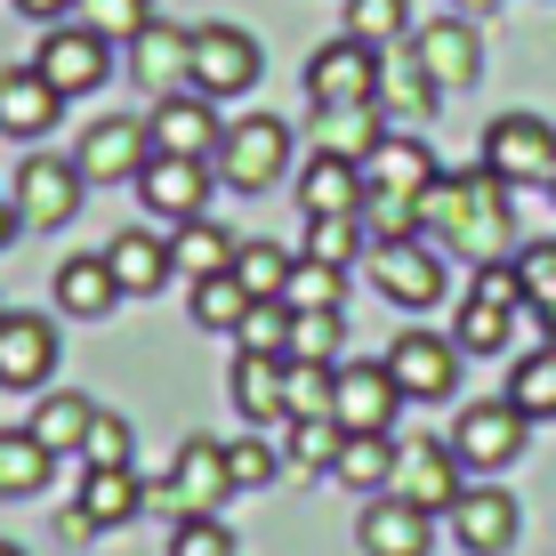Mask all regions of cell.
<instances>
[{
	"instance_id": "1",
	"label": "cell",
	"mask_w": 556,
	"mask_h": 556,
	"mask_svg": "<svg viewBox=\"0 0 556 556\" xmlns=\"http://www.w3.org/2000/svg\"><path fill=\"white\" fill-rule=\"evenodd\" d=\"M508 194L516 186H501L492 169H435V186L419 194V235H435L452 258L468 266H501L516 251V218H508Z\"/></svg>"
},
{
	"instance_id": "2",
	"label": "cell",
	"mask_w": 556,
	"mask_h": 556,
	"mask_svg": "<svg viewBox=\"0 0 556 556\" xmlns=\"http://www.w3.org/2000/svg\"><path fill=\"white\" fill-rule=\"evenodd\" d=\"M235 501V476H226V444H210V435H186L178 459H169L162 484H146V508H162L169 525L178 516H218Z\"/></svg>"
},
{
	"instance_id": "3",
	"label": "cell",
	"mask_w": 556,
	"mask_h": 556,
	"mask_svg": "<svg viewBox=\"0 0 556 556\" xmlns=\"http://www.w3.org/2000/svg\"><path fill=\"white\" fill-rule=\"evenodd\" d=\"M81 194H89V178H81L73 153H25V162H16V218L41 226V235L81 218Z\"/></svg>"
},
{
	"instance_id": "4",
	"label": "cell",
	"mask_w": 556,
	"mask_h": 556,
	"mask_svg": "<svg viewBox=\"0 0 556 556\" xmlns=\"http://www.w3.org/2000/svg\"><path fill=\"white\" fill-rule=\"evenodd\" d=\"M210 169H218L235 194H266V186L291 169V129H282L275 113H251V122H235L218 138V162H210Z\"/></svg>"
},
{
	"instance_id": "5",
	"label": "cell",
	"mask_w": 556,
	"mask_h": 556,
	"mask_svg": "<svg viewBox=\"0 0 556 556\" xmlns=\"http://www.w3.org/2000/svg\"><path fill=\"white\" fill-rule=\"evenodd\" d=\"M371 275H379V299H395L404 315H428V306H444V251H435L428 235L371 242Z\"/></svg>"
},
{
	"instance_id": "6",
	"label": "cell",
	"mask_w": 556,
	"mask_h": 556,
	"mask_svg": "<svg viewBox=\"0 0 556 556\" xmlns=\"http://www.w3.org/2000/svg\"><path fill=\"white\" fill-rule=\"evenodd\" d=\"M484 169L501 186H556V129L541 113H501L484 129Z\"/></svg>"
},
{
	"instance_id": "7",
	"label": "cell",
	"mask_w": 556,
	"mask_h": 556,
	"mask_svg": "<svg viewBox=\"0 0 556 556\" xmlns=\"http://www.w3.org/2000/svg\"><path fill=\"white\" fill-rule=\"evenodd\" d=\"M459 476L468 468H459V452L444 444V435H404V444H395V468H388V492L435 516V508H452L459 492H468Z\"/></svg>"
},
{
	"instance_id": "8",
	"label": "cell",
	"mask_w": 556,
	"mask_h": 556,
	"mask_svg": "<svg viewBox=\"0 0 556 556\" xmlns=\"http://www.w3.org/2000/svg\"><path fill=\"white\" fill-rule=\"evenodd\" d=\"M33 73L56 89V98H89V89H105V73H113V41H98L89 25H49V41L33 49Z\"/></svg>"
},
{
	"instance_id": "9",
	"label": "cell",
	"mask_w": 556,
	"mask_h": 556,
	"mask_svg": "<svg viewBox=\"0 0 556 556\" xmlns=\"http://www.w3.org/2000/svg\"><path fill=\"white\" fill-rule=\"evenodd\" d=\"M306 98L315 105H379V49L339 33L306 56Z\"/></svg>"
},
{
	"instance_id": "10",
	"label": "cell",
	"mask_w": 556,
	"mask_h": 556,
	"mask_svg": "<svg viewBox=\"0 0 556 556\" xmlns=\"http://www.w3.org/2000/svg\"><path fill=\"white\" fill-rule=\"evenodd\" d=\"M73 162H81V178L89 186H138V169L153 162V129L146 122H129V113H105V122H89L81 129V146H73Z\"/></svg>"
},
{
	"instance_id": "11",
	"label": "cell",
	"mask_w": 556,
	"mask_h": 556,
	"mask_svg": "<svg viewBox=\"0 0 556 556\" xmlns=\"http://www.w3.org/2000/svg\"><path fill=\"white\" fill-rule=\"evenodd\" d=\"M266 73V49L242 25H194V89L202 98H242Z\"/></svg>"
},
{
	"instance_id": "12",
	"label": "cell",
	"mask_w": 556,
	"mask_h": 556,
	"mask_svg": "<svg viewBox=\"0 0 556 556\" xmlns=\"http://www.w3.org/2000/svg\"><path fill=\"white\" fill-rule=\"evenodd\" d=\"M388 379L404 404H444V395L459 388V348L444 331H404L388 348Z\"/></svg>"
},
{
	"instance_id": "13",
	"label": "cell",
	"mask_w": 556,
	"mask_h": 556,
	"mask_svg": "<svg viewBox=\"0 0 556 556\" xmlns=\"http://www.w3.org/2000/svg\"><path fill=\"white\" fill-rule=\"evenodd\" d=\"M395 379H388V363H331V419L348 435H388L395 428Z\"/></svg>"
},
{
	"instance_id": "14",
	"label": "cell",
	"mask_w": 556,
	"mask_h": 556,
	"mask_svg": "<svg viewBox=\"0 0 556 556\" xmlns=\"http://www.w3.org/2000/svg\"><path fill=\"white\" fill-rule=\"evenodd\" d=\"M210 186H218V169L210 162H178V153H153V162L138 169V202L153 210V218H169V226L210 218Z\"/></svg>"
},
{
	"instance_id": "15",
	"label": "cell",
	"mask_w": 556,
	"mask_h": 556,
	"mask_svg": "<svg viewBox=\"0 0 556 556\" xmlns=\"http://www.w3.org/2000/svg\"><path fill=\"white\" fill-rule=\"evenodd\" d=\"M146 129H153V153H178V162H218V138H226L218 98H202V89H178V98H162Z\"/></svg>"
},
{
	"instance_id": "16",
	"label": "cell",
	"mask_w": 556,
	"mask_h": 556,
	"mask_svg": "<svg viewBox=\"0 0 556 556\" xmlns=\"http://www.w3.org/2000/svg\"><path fill=\"white\" fill-rule=\"evenodd\" d=\"M452 452H459V468H476V476H492V468H508L516 452H525V412L508 404H468L459 412V428H452Z\"/></svg>"
},
{
	"instance_id": "17",
	"label": "cell",
	"mask_w": 556,
	"mask_h": 556,
	"mask_svg": "<svg viewBox=\"0 0 556 556\" xmlns=\"http://www.w3.org/2000/svg\"><path fill=\"white\" fill-rule=\"evenodd\" d=\"M129 81H138L146 98H178V89H194V33L153 16L138 41H129Z\"/></svg>"
},
{
	"instance_id": "18",
	"label": "cell",
	"mask_w": 556,
	"mask_h": 556,
	"mask_svg": "<svg viewBox=\"0 0 556 556\" xmlns=\"http://www.w3.org/2000/svg\"><path fill=\"white\" fill-rule=\"evenodd\" d=\"M355 541H363V556H428L435 516L412 508V501H395V492H371L363 516H355Z\"/></svg>"
},
{
	"instance_id": "19",
	"label": "cell",
	"mask_w": 556,
	"mask_h": 556,
	"mask_svg": "<svg viewBox=\"0 0 556 556\" xmlns=\"http://www.w3.org/2000/svg\"><path fill=\"white\" fill-rule=\"evenodd\" d=\"M226 395L251 428H291V355H235Z\"/></svg>"
},
{
	"instance_id": "20",
	"label": "cell",
	"mask_w": 556,
	"mask_h": 556,
	"mask_svg": "<svg viewBox=\"0 0 556 556\" xmlns=\"http://www.w3.org/2000/svg\"><path fill=\"white\" fill-rule=\"evenodd\" d=\"M444 516H452V541L468 556H508L516 548V525H525L516 501H508V492H492V484H468Z\"/></svg>"
},
{
	"instance_id": "21",
	"label": "cell",
	"mask_w": 556,
	"mask_h": 556,
	"mask_svg": "<svg viewBox=\"0 0 556 556\" xmlns=\"http://www.w3.org/2000/svg\"><path fill=\"white\" fill-rule=\"evenodd\" d=\"M412 56H419V73L435 81V98H452V89H476V73H484V49H476L468 16H435V25L412 41Z\"/></svg>"
},
{
	"instance_id": "22",
	"label": "cell",
	"mask_w": 556,
	"mask_h": 556,
	"mask_svg": "<svg viewBox=\"0 0 556 556\" xmlns=\"http://www.w3.org/2000/svg\"><path fill=\"white\" fill-rule=\"evenodd\" d=\"M49 371H56V323L0 315V388H49Z\"/></svg>"
},
{
	"instance_id": "23",
	"label": "cell",
	"mask_w": 556,
	"mask_h": 556,
	"mask_svg": "<svg viewBox=\"0 0 556 556\" xmlns=\"http://www.w3.org/2000/svg\"><path fill=\"white\" fill-rule=\"evenodd\" d=\"M105 266H113V282H122V299H153L169 282V235L122 226V235L105 242Z\"/></svg>"
},
{
	"instance_id": "24",
	"label": "cell",
	"mask_w": 556,
	"mask_h": 556,
	"mask_svg": "<svg viewBox=\"0 0 556 556\" xmlns=\"http://www.w3.org/2000/svg\"><path fill=\"white\" fill-rule=\"evenodd\" d=\"M363 186H371V194H428L435 186V153L419 146V138H379L371 153H363Z\"/></svg>"
},
{
	"instance_id": "25",
	"label": "cell",
	"mask_w": 556,
	"mask_h": 556,
	"mask_svg": "<svg viewBox=\"0 0 556 556\" xmlns=\"http://www.w3.org/2000/svg\"><path fill=\"white\" fill-rule=\"evenodd\" d=\"M299 210L306 218H355L363 210V169L339 153H315V169H299Z\"/></svg>"
},
{
	"instance_id": "26",
	"label": "cell",
	"mask_w": 556,
	"mask_h": 556,
	"mask_svg": "<svg viewBox=\"0 0 556 556\" xmlns=\"http://www.w3.org/2000/svg\"><path fill=\"white\" fill-rule=\"evenodd\" d=\"M56 113H65V98H56V89H49L33 65L0 73V129H9V138H41Z\"/></svg>"
},
{
	"instance_id": "27",
	"label": "cell",
	"mask_w": 556,
	"mask_h": 556,
	"mask_svg": "<svg viewBox=\"0 0 556 556\" xmlns=\"http://www.w3.org/2000/svg\"><path fill=\"white\" fill-rule=\"evenodd\" d=\"M235 226H218V218H186L178 235H169V275H186V282H202V275H226L235 266Z\"/></svg>"
},
{
	"instance_id": "28",
	"label": "cell",
	"mask_w": 556,
	"mask_h": 556,
	"mask_svg": "<svg viewBox=\"0 0 556 556\" xmlns=\"http://www.w3.org/2000/svg\"><path fill=\"white\" fill-rule=\"evenodd\" d=\"M49 468H56V452L33 428H0V501H33V492H49Z\"/></svg>"
},
{
	"instance_id": "29",
	"label": "cell",
	"mask_w": 556,
	"mask_h": 556,
	"mask_svg": "<svg viewBox=\"0 0 556 556\" xmlns=\"http://www.w3.org/2000/svg\"><path fill=\"white\" fill-rule=\"evenodd\" d=\"M388 129H379V105H315V153H339V162L363 169V153H371Z\"/></svg>"
},
{
	"instance_id": "30",
	"label": "cell",
	"mask_w": 556,
	"mask_h": 556,
	"mask_svg": "<svg viewBox=\"0 0 556 556\" xmlns=\"http://www.w3.org/2000/svg\"><path fill=\"white\" fill-rule=\"evenodd\" d=\"M73 508H81L89 525H129V516L146 508V484H138V468H89Z\"/></svg>"
},
{
	"instance_id": "31",
	"label": "cell",
	"mask_w": 556,
	"mask_h": 556,
	"mask_svg": "<svg viewBox=\"0 0 556 556\" xmlns=\"http://www.w3.org/2000/svg\"><path fill=\"white\" fill-rule=\"evenodd\" d=\"M122 299V282H113V266H105V251L98 258H65L56 266V306H65V315H105V306Z\"/></svg>"
},
{
	"instance_id": "32",
	"label": "cell",
	"mask_w": 556,
	"mask_h": 556,
	"mask_svg": "<svg viewBox=\"0 0 556 556\" xmlns=\"http://www.w3.org/2000/svg\"><path fill=\"white\" fill-rule=\"evenodd\" d=\"M508 323H516L508 299L468 291V299H459V323H452V348H459V355H501V348H508Z\"/></svg>"
},
{
	"instance_id": "33",
	"label": "cell",
	"mask_w": 556,
	"mask_h": 556,
	"mask_svg": "<svg viewBox=\"0 0 556 556\" xmlns=\"http://www.w3.org/2000/svg\"><path fill=\"white\" fill-rule=\"evenodd\" d=\"M508 404L525 419H556V339L532 348L525 363H508Z\"/></svg>"
},
{
	"instance_id": "34",
	"label": "cell",
	"mask_w": 556,
	"mask_h": 556,
	"mask_svg": "<svg viewBox=\"0 0 556 556\" xmlns=\"http://www.w3.org/2000/svg\"><path fill=\"white\" fill-rule=\"evenodd\" d=\"M348 348V323H339V306H291V363H339Z\"/></svg>"
},
{
	"instance_id": "35",
	"label": "cell",
	"mask_w": 556,
	"mask_h": 556,
	"mask_svg": "<svg viewBox=\"0 0 556 556\" xmlns=\"http://www.w3.org/2000/svg\"><path fill=\"white\" fill-rule=\"evenodd\" d=\"M388 468H395V444H388V435H348L339 459H331V476H339L348 492H388Z\"/></svg>"
},
{
	"instance_id": "36",
	"label": "cell",
	"mask_w": 556,
	"mask_h": 556,
	"mask_svg": "<svg viewBox=\"0 0 556 556\" xmlns=\"http://www.w3.org/2000/svg\"><path fill=\"white\" fill-rule=\"evenodd\" d=\"M242 315H251V291L235 282V266L194 282V323H202V331H226V339H235V331H242Z\"/></svg>"
},
{
	"instance_id": "37",
	"label": "cell",
	"mask_w": 556,
	"mask_h": 556,
	"mask_svg": "<svg viewBox=\"0 0 556 556\" xmlns=\"http://www.w3.org/2000/svg\"><path fill=\"white\" fill-rule=\"evenodd\" d=\"M73 25H89L98 41H138V33L153 25V0H73Z\"/></svg>"
},
{
	"instance_id": "38",
	"label": "cell",
	"mask_w": 556,
	"mask_h": 556,
	"mask_svg": "<svg viewBox=\"0 0 556 556\" xmlns=\"http://www.w3.org/2000/svg\"><path fill=\"white\" fill-rule=\"evenodd\" d=\"M89 395H49L41 412H33V435H41L49 452H81V435H89Z\"/></svg>"
},
{
	"instance_id": "39",
	"label": "cell",
	"mask_w": 556,
	"mask_h": 556,
	"mask_svg": "<svg viewBox=\"0 0 556 556\" xmlns=\"http://www.w3.org/2000/svg\"><path fill=\"white\" fill-rule=\"evenodd\" d=\"M235 282L251 299H282V282H291V251H275V242H235Z\"/></svg>"
},
{
	"instance_id": "40",
	"label": "cell",
	"mask_w": 556,
	"mask_h": 556,
	"mask_svg": "<svg viewBox=\"0 0 556 556\" xmlns=\"http://www.w3.org/2000/svg\"><path fill=\"white\" fill-rule=\"evenodd\" d=\"M339 299H348V266L291 258V282H282V306H339Z\"/></svg>"
},
{
	"instance_id": "41",
	"label": "cell",
	"mask_w": 556,
	"mask_h": 556,
	"mask_svg": "<svg viewBox=\"0 0 556 556\" xmlns=\"http://www.w3.org/2000/svg\"><path fill=\"white\" fill-rule=\"evenodd\" d=\"M348 33L371 41V49L404 41V33H412V0H348Z\"/></svg>"
},
{
	"instance_id": "42",
	"label": "cell",
	"mask_w": 556,
	"mask_h": 556,
	"mask_svg": "<svg viewBox=\"0 0 556 556\" xmlns=\"http://www.w3.org/2000/svg\"><path fill=\"white\" fill-rule=\"evenodd\" d=\"M235 348H242V355H282V348H291V306H282V299H251Z\"/></svg>"
},
{
	"instance_id": "43",
	"label": "cell",
	"mask_w": 556,
	"mask_h": 556,
	"mask_svg": "<svg viewBox=\"0 0 556 556\" xmlns=\"http://www.w3.org/2000/svg\"><path fill=\"white\" fill-rule=\"evenodd\" d=\"M129 452H138L129 419H122V412H89V435H81V459H89V468H129Z\"/></svg>"
},
{
	"instance_id": "44",
	"label": "cell",
	"mask_w": 556,
	"mask_h": 556,
	"mask_svg": "<svg viewBox=\"0 0 556 556\" xmlns=\"http://www.w3.org/2000/svg\"><path fill=\"white\" fill-rule=\"evenodd\" d=\"M275 444H266V435L251 428V435H235V444H226V476H235V492H266L275 484Z\"/></svg>"
},
{
	"instance_id": "45",
	"label": "cell",
	"mask_w": 556,
	"mask_h": 556,
	"mask_svg": "<svg viewBox=\"0 0 556 556\" xmlns=\"http://www.w3.org/2000/svg\"><path fill=\"white\" fill-rule=\"evenodd\" d=\"M339 444H348V428H339V419H291V468H331L339 459Z\"/></svg>"
},
{
	"instance_id": "46",
	"label": "cell",
	"mask_w": 556,
	"mask_h": 556,
	"mask_svg": "<svg viewBox=\"0 0 556 556\" xmlns=\"http://www.w3.org/2000/svg\"><path fill=\"white\" fill-rule=\"evenodd\" d=\"M169 556H242L235 532L218 525V516H178L169 525Z\"/></svg>"
},
{
	"instance_id": "47",
	"label": "cell",
	"mask_w": 556,
	"mask_h": 556,
	"mask_svg": "<svg viewBox=\"0 0 556 556\" xmlns=\"http://www.w3.org/2000/svg\"><path fill=\"white\" fill-rule=\"evenodd\" d=\"M516 282H525V306L556 315V242H532V251H516Z\"/></svg>"
},
{
	"instance_id": "48",
	"label": "cell",
	"mask_w": 556,
	"mask_h": 556,
	"mask_svg": "<svg viewBox=\"0 0 556 556\" xmlns=\"http://www.w3.org/2000/svg\"><path fill=\"white\" fill-rule=\"evenodd\" d=\"M363 226L355 218H306V258H323V266H355V251H363Z\"/></svg>"
},
{
	"instance_id": "49",
	"label": "cell",
	"mask_w": 556,
	"mask_h": 556,
	"mask_svg": "<svg viewBox=\"0 0 556 556\" xmlns=\"http://www.w3.org/2000/svg\"><path fill=\"white\" fill-rule=\"evenodd\" d=\"M291 419H331V371L323 363H291Z\"/></svg>"
},
{
	"instance_id": "50",
	"label": "cell",
	"mask_w": 556,
	"mask_h": 556,
	"mask_svg": "<svg viewBox=\"0 0 556 556\" xmlns=\"http://www.w3.org/2000/svg\"><path fill=\"white\" fill-rule=\"evenodd\" d=\"M25 16H41V25H56V16H73V0H16Z\"/></svg>"
},
{
	"instance_id": "51",
	"label": "cell",
	"mask_w": 556,
	"mask_h": 556,
	"mask_svg": "<svg viewBox=\"0 0 556 556\" xmlns=\"http://www.w3.org/2000/svg\"><path fill=\"white\" fill-rule=\"evenodd\" d=\"M16 226H25V218H16V202H0V251L16 242Z\"/></svg>"
},
{
	"instance_id": "52",
	"label": "cell",
	"mask_w": 556,
	"mask_h": 556,
	"mask_svg": "<svg viewBox=\"0 0 556 556\" xmlns=\"http://www.w3.org/2000/svg\"><path fill=\"white\" fill-rule=\"evenodd\" d=\"M444 9H452V16H492L501 0H444Z\"/></svg>"
},
{
	"instance_id": "53",
	"label": "cell",
	"mask_w": 556,
	"mask_h": 556,
	"mask_svg": "<svg viewBox=\"0 0 556 556\" xmlns=\"http://www.w3.org/2000/svg\"><path fill=\"white\" fill-rule=\"evenodd\" d=\"M0 556H25V548H16V541H0Z\"/></svg>"
},
{
	"instance_id": "54",
	"label": "cell",
	"mask_w": 556,
	"mask_h": 556,
	"mask_svg": "<svg viewBox=\"0 0 556 556\" xmlns=\"http://www.w3.org/2000/svg\"><path fill=\"white\" fill-rule=\"evenodd\" d=\"M548 194H556V186H548Z\"/></svg>"
}]
</instances>
